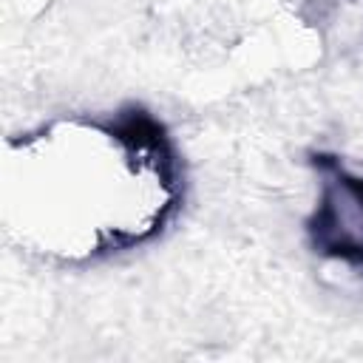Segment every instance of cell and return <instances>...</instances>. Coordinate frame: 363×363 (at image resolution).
I'll use <instances>...</instances> for the list:
<instances>
[{
  "label": "cell",
  "mask_w": 363,
  "mask_h": 363,
  "mask_svg": "<svg viewBox=\"0 0 363 363\" xmlns=\"http://www.w3.org/2000/svg\"><path fill=\"white\" fill-rule=\"evenodd\" d=\"M318 241L346 258L363 261V182L335 176L323 187L318 218Z\"/></svg>",
  "instance_id": "obj_1"
}]
</instances>
